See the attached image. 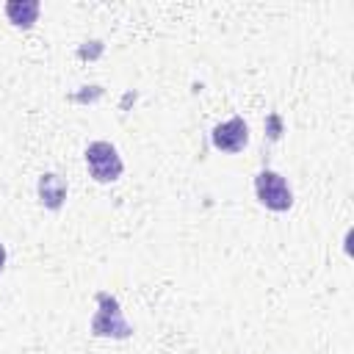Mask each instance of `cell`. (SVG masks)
Returning a JSON list of instances; mask_svg holds the SVG:
<instances>
[{
  "mask_svg": "<svg viewBox=\"0 0 354 354\" xmlns=\"http://www.w3.org/2000/svg\"><path fill=\"white\" fill-rule=\"evenodd\" d=\"M94 301H97V310H94L91 324H88V332L94 337H111V340L133 337V326L127 324V318L122 313V304H119V299L113 293L97 290Z\"/></svg>",
  "mask_w": 354,
  "mask_h": 354,
  "instance_id": "6da1fadb",
  "label": "cell"
},
{
  "mask_svg": "<svg viewBox=\"0 0 354 354\" xmlns=\"http://www.w3.org/2000/svg\"><path fill=\"white\" fill-rule=\"evenodd\" d=\"M83 160L94 183H116L124 174V160L111 141H88L83 149Z\"/></svg>",
  "mask_w": 354,
  "mask_h": 354,
  "instance_id": "7a4b0ae2",
  "label": "cell"
},
{
  "mask_svg": "<svg viewBox=\"0 0 354 354\" xmlns=\"http://www.w3.org/2000/svg\"><path fill=\"white\" fill-rule=\"evenodd\" d=\"M254 196L271 213H288L293 207V188L274 169H260L254 174Z\"/></svg>",
  "mask_w": 354,
  "mask_h": 354,
  "instance_id": "3957f363",
  "label": "cell"
},
{
  "mask_svg": "<svg viewBox=\"0 0 354 354\" xmlns=\"http://www.w3.org/2000/svg\"><path fill=\"white\" fill-rule=\"evenodd\" d=\"M210 144L224 152V155H235L249 144V124L243 116H232L227 122H218L210 130Z\"/></svg>",
  "mask_w": 354,
  "mask_h": 354,
  "instance_id": "277c9868",
  "label": "cell"
},
{
  "mask_svg": "<svg viewBox=\"0 0 354 354\" xmlns=\"http://www.w3.org/2000/svg\"><path fill=\"white\" fill-rule=\"evenodd\" d=\"M36 194H39V205H41L44 210L58 213V210L64 207V202H66L69 185H66V180H64L61 174L44 171V174L39 177V183H36Z\"/></svg>",
  "mask_w": 354,
  "mask_h": 354,
  "instance_id": "5b68a950",
  "label": "cell"
},
{
  "mask_svg": "<svg viewBox=\"0 0 354 354\" xmlns=\"http://www.w3.org/2000/svg\"><path fill=\"white\" fill-rule=\"evenodd\" d=\"M39 11H41V3H39V0H8V3L3 6L6 19H8L14 28H22V30H28V28L36 25Z\"/></svg>",
  "mask_w": 354,
  "mask_h": 354,
  "instance_id": "8992f818",
  "label": "cell"
},
{
  "mask_svg": "<svg viewBox=\"0 0 354 354\" xmlns=\"http://www.w3.org/2000/svg\"><path fill=\"white\" fill-rule=\"evenodd\" d=\"M266 133H268L271 141H279V136H282V116L279 113H268L266 116Z\"/></svg>",
  "mask_w": 354,
  "mask_h": 354,
  "instance_id": "52a82bcc",
  "label": "cell"
},
{
  "mask_svg": "<svg viewBox=\"0 0 354 354\" xmlns=\"http://www.w3.org/2000/svg\"><path fill=\"white\" fill-rule=\"evenodd\" d=\"M6 260H8V252H6V243H0V274L6 268Z\"/></svg>",
  "mask_w": 354,
  "mask_h": 354,
  "instance_id": "ba28073f",
  "label": "cell"
}]
</instances>
